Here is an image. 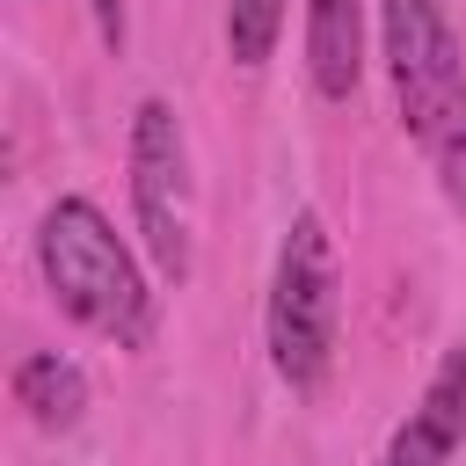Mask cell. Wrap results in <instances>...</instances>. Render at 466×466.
Listing matches in <instances>:
<instances>
[{"label":"cell","mask_w":466,"mask_h":466,"mask_svg":"<svg viewBox=\"0 0 466 466\" xmlns=\"http://www.w3.org/2000/svg\"><path fill=\"white\" fill-rule=\"evenodd\" d=\"M306 66L328 102H342L364 73V0H306Z\"/></svg>","instance_id":"6"},{"label":"cell","mask_w":466,"mask_h":466,"mask_svg":"<svg viewBox=\"0 0 466 466\" xmlns=\"http://www.w3.org/2000/svg\"><path fill=\"white\" fill-rule=\"evenodd\" d=\"M131 211L160 262V277H189V146L167 102H138L131 116Z\"/></svg>","instance_id":"4"},{"label":"cell","mask_w":466,"mask_h":466,"mask_svg":"<svg viewBox=\"0 0 466 466\" xmlns=\"http://www.w3.org/2000/svg\"><path fill=\"white\" fill-rule=\"evenodd\" d=\"M437 160H444V189H451V197L466 204V124H459V131H451V138L437 146Z\"/></svg>","instance_id":"9"},{"label":"cell","mask_w":466,"mask_h":466,"mask_svg":"<svg viewBox=\"0 0 466 466\" xmlns=\"http://www.w3.org/2000/svg\"><path fill=\"white\" fill-rule=\"evenodd\" d=\"M277 29H284V0H226V51H233V66H262L277 51Z\"/></svg>","instance_id":"8"},{"label":"cell","mask_w":466,"mask_h":466,"mask_svg":"<svg viewBox=\"0 0 466 466\" xmlns=\"http://www.w3.org/2000/svg\"><path fill=\"white\" fill-rule=\"evenodd\" d=\"M15 408H22L36 430H73L80 408H87V379H80V364L58 357V350L22 357V364H15Z\"/></svg>","instance_id":"7"},{"label":"cell","mask_w":466,"mask_h":466,"mask_svg":"<svg viewBox=\"0 0 466 466\" xmlns=\"http://www.w3.org/2000/svg\"><path fill=\"white\" fill-rule=\"evenodd\" d=\"M87 7H95L102 36H109V44H124V0H87Z\"/></svg>","instance_id":"10"},{"label":"cell","mask_w":466,"mask_h":466,"mask_svg":"<svg viewBox=\"0 0 466 466\" xmlns=\"http://www.w3.org/2000/svg\"><path fill=\"white\" fill-rule=\"evenodd\" d=\"M335 320H342V269H335V240L313 211L291 218L284 248H277V277H269V364L284 386L313 393L335 364Z\"/></svg>","instance_id":"2"},{"label":"cell","mask_w":466,"mask_h":466,"mask_svg":"<svg viewBox=\"0 0 466 466\" xmlns=\"http://www.w3.org/2000/svg\"><path fill=\"white\" fill-rule=\"evenodd\" d=\"M466 444V350H451L422 393V408L393 430L386 444V466H444L451 451Z\"/></svg>","instance_id":"5"},{"label":"cell","mask_w":466,"mask_h":466,"mask_svg":"<svg viewBox=\"0 0 466 466\" xmlns=\"http://www.w3.org/2000/svg\"><path fill=\"white\" fill-rule=\"evenodd\" d=\"M36 262H44V284L51 299L109 335L116 350H138L153 335V291L138 284V262L124 255V240L109 233V218L87 204V197H58L36 226Z\"/></svg>","instance_id":"1"},{"label":"cell","mask_w":466,"mask_h":466,"mask_svg":"<svg viewBox=\"0 0 466 466\" xmlns=\"http://www.w3.org/2000/svg\"><path fill=\"white\" fill-rule=\"evenodd\" d=\"M386 15V58H393V95H400V124L422 146H444L466 124V66H459V36L444 22L437 0H379Z\"/></svg>","instance_id":"3"}]
</instances>
